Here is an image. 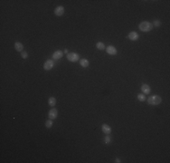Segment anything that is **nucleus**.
<instances>
[{
	"instance_id": "nucleus-8",
	"label": "nucleus",
	"mask_w": 170,
	"mask_h": 163,
	"mask_svg": "<svg viewBox=\"0 0 170 163\" xmlns=\"http://www.w3.org/2000/svg\"><path fill=\"white\" fill-rule=\"evenodd\" d=\"M101 130H102L103 133H105L107 135H109L110 132H111V128H110V126H109L108 124H102L101 126Z\"/></svg>"
},
{
	"instance_id": "nucleus-14",
	"label": "nucleus",
	"mask_w": 170,
	"mask_h": 163,
	"mask_svg": "<svg viewBox=\"0 0 170 163\" xmlns=\"http://www.w3.org/2000/svg\"><path fill=\"white\" fill-rule=\"evenodd\" d=\"M48 103L51 107H54L55 104H56V99L54 97H50L49 100H48Z\"/></svg>"
},
{
	"instance_id": "nucleus-5",
	"label": "nucleus",
	"mask_w": 170,
	"mask_h": 163,
	"mask_svg": "<svg viewBox=\"0 0 170 163\" xmlns=\"http://www.w3.org/2000/svg\"><path fill=\"white\" fill-rule=\"evenodd\" d=\"M48 116H49V118H50L51 120H54V119L57 118L58 110H56V109H54V108L51 109V110H49V114H48Z\"/></svg>"
},
{
	"instance_id": "nucleus-13",
	"label": "nucleus",
	"mask_w": 170,
	"mask_h": 163,
	"mask_svg": "<svg viewBox=\"0 0 170 163\" xmlns=\"http://www.w3.org/2000/svg\"><path fill=\"white\" fill-rule=\"evenodd\" d=\"M89 64H90V62H89V60H87V59H82V60H80V65L82 66V67L83 68H86L89 66Z\"/></svg>"
},
{
	"instance_id": "nucleus-1",
	"label": "nucleus",
	"mask_w": 170,
	"mask_h": 163,
	"mask_svg": "<svg viewBox=\"0 0 170 163\" xmlns=\"http://www.w3.org/2000/svg\"><path fill=\"white\" fill-rule=\"evenodd\" d=\"M138 28L142 32H149V31L152 30L153 25L151 23L148 22V21H144V22L140 23L139 25H138Z\"/></svg>"
},
{
	"instance_id": "nucleus-17",
	"label": "nucleus",
	"mask_w": 170,
	"mask_h": 163,
	"mask_svg": "<svg viewBox=\"0 0 170 163\" xmlns=\"http://www.w3.org/2000/svg\"><path fill=\"white\" fill-rule=\"evenodd\" d=\"M52 126H53V120H47L45 121V127L47 129H50L52 128Z\"/></svg>"
},
{
	"instance_id": "nucleus-7",
	"label": "nucleus",
	"mask_w": 170,
	"mask_h": 163,
	"mask_svg": "<svg viewBox=\"0 0 170 163\" xmlns=\"http://www.w3.org/2000/svg\"><path fill=\"white\" fill-rule=\"evenodd\" d=\"M106 52H107L108 54L110 55H116L117 54V49H116L114 46H112V45H110V46H108L107 49H106Z\"/></svg>"
},
{
	"instance_id": "nucleus-10",
	"label": "nucleus",
	"mask_w": 170,
	"mask_h": 163,
	"mask_svg": "<svg viewBox=\"0 0 170 163\" xmlns=\"http://www.w3.org/2000/svg\"><path fill=\"white\" fill-rule=\"evenodd\" d=\"M63 54H64V53H63V51H61V50L55 51L54 53H53V58L54 59V60H58V59H61V58L63 57Z\"/></svg>"
},
{
	"instance_id": "nucleus-19",
	"label": "nucleus",
	"mask_w": 170,
	"mask_h": 163,
	"mask_svg": "<svg viewBox=\"0 0 170 163\" xmlns=\"http://www.w3.org/2000/svg\"><path fill=\"white\" fill-rule=\"evenodd\" d=\"M21 56H22V58H24V59H26V58L28 57L27 52H22V53H21Z\"/></svg>"
},
{
	"instance_id": "nucleus-22",
	"label": "nucleus",
	"mask_w": 170,
	"mask_h": 163,
	"mask_svg": "<svg viewBox=\"0 0 170 163\" xmlns=\"http://www.w3.org/2000/svg\"><path fill=\"white\" fill-rule=\"evenodd\" d=\"M68 53V50H67V49H65V50H64V54H67Z\"/></svg>"
},
{
	"instance_id": "nucleus-2",
	"label": "nucleus",
	"mask_w": 170,
	"mask_h": 163,
	"mask_svg": "<svg viewBox=\"0 0 170 163\" xmlns=\"http://www.w3.org/2000/svg\"><path fill=\"white\" fill-rule=\"evenodd\" d=\"M162 102L161 97L158 95H152L148 99V103L150 105H158Z\"/></svg>"
},
{
	"instance_id": "nucleus-9",
	"label": "nucleus",
	"mask_w": 170,
	"mask_h": 163,
	"mask_svg": "<svg viewBox=\"0 0 170 163\" xmlns=\"http://www.w3.org/2000/svg\"><path fill=\"white\" fill-rule=\"evenodd\" d=\"M138 34L136 32H130L129 34H128V38L129 39V40L131 41H137L138 39Z\"/></svg>"
},
{
	"instance_id": "nucleus-6",
	"label": "nucleus",
	"mask_w": 170,
	"mask_h": 163,
	"mask_svg": "<svg viewBox=\"0 0 170 163\" xmlns=\"http://www.w3.org/2000/svg\"><path fill=\"white\" fill-rule=\"evenodd\" d=\"M54 14L57 16H62V15L64 14V7L62 6V5H59L54 9Z\"/></svg>"
},
{
	"instance_id": "nucleus-20",
	"label": "nucleus",
	"mask_w": 170,
	"mask_h": 163,
	"mask_svg": "<svg viewBox=\"0 0 170 163\" xmlns=\"http://www.w3.org/2000/svg\"><path fill=\"white\" fill-rule=\"evenodd\" d=\"M104 141H105V143L106 144H109V143L110 142V136H106L105 138H104Z\"/></svg>"
},
{
	"instance_id": "nucleus-12",
	"label": "nucleus",
	"mask_w": 170,
	"mask_h": 163,
	"mask_svg": "<svg viewBox=\"0 0 170 163\" xmlns=\"http://www.w3.org/2000/svg\"><path fill=\"white\" fill-rule=\"evenodd\" d=\"M15 49L17 52H22L23 49H24V45H22V43H20V42H15Z\"/></svg>"
},
{
	"instance_id": "nucleus-4",
	"label": "nucleus",
	"mask_w": 170,
	"mask_h": 163,
	"mask_svg": "<svg viewBox=\"0 0 170 163\" xmlns=\"http://www.w3.org/2000/svg\"><path fill=\"white\" fill-rule=\"evenodd\" d=\"M53 65H54L53 61L49 59V60H47L44 63H43V69H44L45 71H50L53 69Z\"/></svg>"
},
{
	"instance_id": "nucleus-21",
	"label": "nucleus",
	"mask_w": 170,
	"mask_h": 163,
	"mask_svg": "<svg viewBox=\"0 0 170 163\" xmlns=\"http://www.w3.org/2000/svg\"><path fill=\"white\" fill-rule=\"evenodd\" d=\"M115 162H116V163H120V162H121V161H120V159H119V158H116Z\"/></svg>"
},
{
	"instance_id": "nucleus-18",
	"label": "nucleus",
	"mask_w": 170,
	"mask_h": 163,
	"mask_svg": "<svg viewBox=\"0 0 170 163\" xmlns=\"http://www.w3.org/2000/svg\"><path fill=\"white\" fill-rule=\"evenodd\" d=\"M152 25H154V26H156V27H159L160 25H161V22H160L159 20H155L153 22Z\"/></svg>"
},
{
	"instance_id": "nucleus-16",
	"label": "nucleus",
	"mask_w": 170,
	"mask_h": 163,
	"mask_svg": "<svg viewBox=\"0 0 170 163\" xmlns=\"http://www.w3.org/2000/svg\"><path fill=\"white\" fill-rule=\"evenodd\" d=\"M137 98H138V100L139 101V102H145L146 101V96L144 93H139V94H138Z\"/></svg>"
},
{
	"instance_id": "nucleus-15",
	"label": "nucleus",
	"mask_w": 170,
	"mask_h": 163,
	"mask_svg": "<svg viewBox=\"0 0 170 163\" xmlns=\"http://www.w3.org/2000/svg\"><path fill=\"white\" fill-rule=\"evenodd\" d=\"M96 47L99 49V50H104L105 49V45L102 43V42H98L96 44Z\"/></svg>"
},
{
	"instance_id": "nucleus-11",
	"label": "nucleus",
	"mask_w": 170,
	"mask_h": 163,
	"mask_svg": "<svg viewBox=\"0 0 170 163\" xmlns=\"http://www.w3.org/2000/svg\"><path fill=\"white\" fill-rule=\"evenodd\" d=\"M141 91L143 92L144 94H149L150 92H151V89H150V86L148 84H142Z\"/></svg>"
},
{
	"instance_id": "nucleus-3",
	"label": "nucleus",
	"mask_w": 170,
	"mask_h": 163,
	"mask_svg": "<svg viewBox=\"0 0 170 163\" xmlns=\"http://www.w3.org/2000/svg\"><path fill=\"white\" fill-rule=\"evenodd\" d=\"M67 59L70 62H72V63H76L80 59V56L76 53H70V54H67Z\"/></svg>"
}]
</instances>
